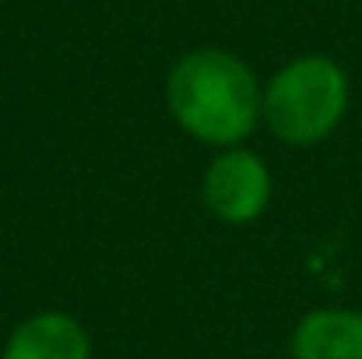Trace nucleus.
<instances>
[{"mask_svg": "<svg viewBox=\"0 0 362 359\" xmlns=\"http://www.w3.org/2000/svg\"><path fill=\"white\" fill-rule=\"evenodd\" d=\"M349 110V74L331 57H299L264 89V120L285 144H317Z\"/></svg>", "mask_w": 362, "mask_h": 359, "instance_id": "obj_2", "label": "nucleus"}, {"mask_svg": "<svg viewBox=\"0 0 362 359\" xmlns=\"http://www.w3.org/2000/svg\"><path fill=\"white\" fill-rule=\"evenodd\" d=\"M292 359H362L359 310H313L292 331Z\"/></svg>", "mask_w": 362, "mask_h": 359, "instance_id": "obj_5", "label": "nucleus"}, {"mask_svg": "<svg viewBox=\"0 0 362 359\" xmlns=\"http://www.w3.org/2000/svg\"><path fill=\"white\" fill-rule=\"evenodd\" d=\"M4 359H92V338L71 314L42 310L11 331Z\"/></svg>", "mask_w": 362, "mask_h": 359, "instance_id": "obj_4", "label": "nucleus"}, {"mask_svg": "<svg viewBox=\"0 0 362 359\" xmlns=\"http://www.w3.org/2000/svg\"><path fill=\"white\" fill-rule=\"evenodd\" d=\"M165 106L190 137L233 148L264 117V92L240 57L226 50H194L173 67Z\"/></svg>", "mask_w": 362, "mask_h": 359, "instance_id": "obj_1", "label": "nucleus"}, {"mask_svg": "<svg viewBox=\"0 0 362 359\" xmlns=\"http://www.w3.org/2000/svg\"><path fill=\"white\" fill-rule=\"evenodd\" d=\"M201 194L215 219L229 226H246L260 219L271 201V173L260 155L246 148H226L204 169Z\"/></svg>", "mask_w": 362, "mask_h": 359, "instance_id": "obj_3", "label": "nucleus"}]
</instances>
